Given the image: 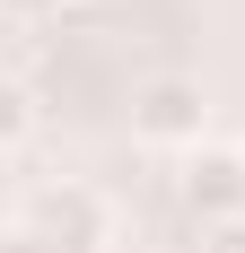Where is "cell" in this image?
I'll list each match as a JSON object with an SVG mask.
<instances>
[{"mask_svg": "<svg viewBox=\"0 0 245 253\" xmlns=\"http://www.w3.org/2000/svg\"><path fill=\"white\" fill-rule=\"evenodd\" d=\"M18 227L35 236L44 253H114V210H105V192L97 183H35L26 192V210H18Z\"/></svg>", "mask_w": 245, "mask_h": 253, "instance_id": "1", "label": "cell"}, {"mask_svg": "<svg viewBox=\"0 0 245 253\" xmlns=\"http://www.w3.org/2000/svg\"><path fill=\"white\" fill-rule=\"evenodd\" d=\"M131 140L140 149H167V157H193L210 140V96H201V79H140L131 87Z\"/></svg>", "mask_w": 245, "mask_h": 253, "instance_id": "2", "label": "cell"}, {"mask_svg": "<svg viewBox=\"0 0 245 253\" xmlns=\"http://www.w3.org/2000/svg\"><path fill=\"white\" fill-rule=\"evenodd\" d=\"M184 210H193L201 227H237L245 218V149H219V140H201L184 157Z\"/></svg>", "mask_w": 245, "mask_h": 253, "instance_id": "3", "label": "cell"}, {"mask_svg": "<svg viewBox=\"0 0 245 253\" xmlns=\"http://www.w3.org/2000/svg\"><path fill=\"white\" fill-rule=\"evenodd\" d=\"M26 131H35V96H26V79H9V70H0V157L18 149Z\"/></svg>", "mask_w": 245, "mask_h": 253, "instance_id": "4", "label": "cell"}, {"mask_svg": "<svg viewBox=\"0 0 245 253\" xmlns=\"http://www.w3.org/2000/svg\"><path fill=\"white\" fill-rule=\"evenodd\" d=\"M0 18L9 26H44V18H61V0H0Z\"/></svg>", "mask_w": 245, "mask_h": 253, "instance_id": "5", "label": "cell"}, {"mask_svg": "<svg viewBox=\"0 0 245 253\" xmlns=\"http://www.w3.org/2000/svg\"><path fill=\"white\" fill-rule=\"evenodd\" d=\"M0 253H44V245H35V236H26L18 218H9V227H0Z\"/></svg>", "mask_w": 245, "mask_h": 253, "instance_id": "6", "label": "cell"}, {"mask_svg": "<svg viewBox=\"0 0 245 253\" xmlns=\"http://www.w3.org/2000/svg\"><path fill=\"white\" fill-rule=\"evenodd\" d=\"M210 253H245V218L237 227H210Z\"/></svg>", "mask_w": 245, "mask_h": 253, "instance_id": "7", "label": "cell"}, {"mask_svg": "<svg viewBox=\"0 0 245 253\" xmlns=\"http://www.w3.org/2000/svg\"><path fill=\"white\" fill-rule=\"evenodd\" d=\"M114 253H167V245H122V236H114Z\"/></svg>", "mask_w": 245, "mask_h": 253, "instance_id": "8", "label": "cell"}, {"mask_svg": "<svg viewBox=\"0 0 245 253\" xmlns=\"http://www.w3.org/2000/svg\"><path fill=\"white\" fill-rule=\"evenodd\" d=\"M237 149H245V140H237Z\"/></svg>", "mask_w": 245, "mask_h": 253, "instance_id": "9", "label": "cell"}]
</instances>
